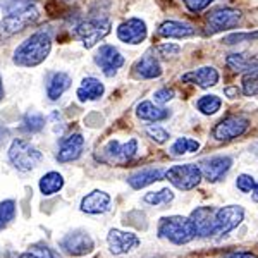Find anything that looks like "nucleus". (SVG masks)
Returning <instances> with one entry per match:
<instances>
[{
	"instance_id": "nucleus-1",
	"label": "nucleus",
	"mask_w": 258,
	"mask_h": 258,
	"mask_svg": "<svg viewBox=\"0 0 258 258\" xmlns=\"http://www.w3.org/2000/svg\"><path fill=\"white\" fill-rule=\"evenodd\" d=\"M52 48V38L48 33L38 31L19 45L14 53V62L21 68H33L41 64L48 57Z\"/></svg>"
},
{
	"instance_id": "nucleus-2",
	"label": "nucleus",
	"mask_w": 258,
	"mask_h": 258,
	"mask_svg": "<svg viewBox=\"0 0 258 258\" xmlns=\"http://www.w3.org/2000/svg\"><path fill=\"white\" fill-rule=\"evenodd\" d=\"M159 236L162 239H167L172 244H188L195 238L193 222L189 217H182V215H170V217H162L159 222Z\"/></svg>"
},
{
	"instance_id": "nucleus-3",
	"label": "nucleus",
	"mask_w": 258,
	"mask_h": 258,
	"mask_svg": "<svg viewBox=\"0 0 258 258\" xmlns=\"http://www.w3.org/2000/svg\"><path fill=\"white\" fill-rule=\"evenodd\" d=\"M43 155L36 147H33L26 140H14L9 148V160L21 172H30L40 164Z\"/></svg>"
},
{
	"instance_id": "nucleus-4",
	"label": "nucleus",
	"mask_w": 258,
	"mask_h": 258,
	"mask_svg": "<svg viewBox=\"0 0 258 258\" xmlns=\"http://www.w3.org/2000/svg\"><path fill=\"white\" fill-rule=\"evenodd\" d=\"M165 177L170 181V184L176 186L181 191L195 189L202 182V170L195 164H182V165H172L165 170Z\"/></svg>"
},
{
	"instance_id": "nucleus-5",
	"label": "nucleus",
	"mask_w": 258,
	"mask_h": 258,
	"mask_svg": "<svg viewBox=\"0 0 258 258\" xmlns=\"http://www.w3.org/2000/svg\"><path fill=\"white\" fill-rule=\"evenodd\" d=\"M38 9L31 4H21L16 6L14 9L7 12V16L2 21V28L6 35H14L28 26V24L35 23L38 19Z\"/></svg>"
},
{
	"instance_id": "nucleus-6",
	"label": "nucleus",
	"mask_w": 258,
	"mask_h": 258,
	"mask_svg": "<svg viewBox=\"0 0 258 258\" xmlns=\"http://www.w3.org/2000/svg\"><path fill=\"white\" fill-rule=\"evenodd\" d=\"M76 33L83 40V45H85L86 48H91L110 33V21L107 18L86 19L78 24Z\"/></svg>"
},
{
	"instance_id": "nucleus-7",
	"label": "nucleus",
	"mask_w": 258,
	"mask_h": 258,
	"mask_svg": "<svg viewBox=\"0 0 258 258\" xmlns=\"http://www.w3.org/2000/svg\"><path fill=\"white\" fill-rule=\"evenodd\" d=\"M244 220V210L239 205H227L215 210L214 236H226Z\"/></svg>"
},
{
	"instance_id": "nucleus-8",
	"label": "nucleus",
	"mask_w": 258,
	"mask_h": 258,
	"mask_svg": "<svg viewBox=\"0 0 258 258\" xmlns=\"http://www.w3.org/2000/svg\"><path fill=\"white\" fill-rule=\"evenodd\" d=\"M241 19H243L241 11L231 9V7H220V9L209 12V16H207V24H209L207 33L214 35V33L232 30L241 23Z\"/></svg>"
},
{
	"instance_id": "nucleus-9",
	"label": "nucleus",
	"mask_w": 258,
	"mask_h": 258,
	"mask_svg": "<svg viewBox=\"0 0 258 258\" xmlns=\"http://www.w3.org/2000/svg\"><path fill=\"white\" fill-rule=\"evenodd\" d=\"M60 249L71 256H85L95 249L93 238L85 231H74L66 234L59 243Z\"/></svg>"
},
{
	"instance_id": "nucleus-10",
	"label": "nucleus",
	"mask_w": 258,
	"mask_h": 258,
	"mask_svg": "<svg viewBox=\"0 0 258 258\" xmlns=\"http://www.w3.org/2000/svg\"><path fill=\"white\" fill-rule=\"evenodd\" d=\"M138 152V141L135 138L127 143H119L117 140H110L103 148V160L114 165H126Z\"/></svg>"
},
{
	"instance_id": "nucleus-11",
	"label": "nucleus",
	"mask_w": 258,
	"mask_h": 258,
	"mask_svg": "<svg viewBox=\"0 0 258 258\" xmlns=\"http://www.w3.org/2000/svg\"><path fill=\"white\" fill-rule=\"evenodd\" d=\"M248 126L249 120L246 117H243V115H231V117H226L215 124L212 135H214V138L217 141H231L243 136L248 131Z\"/></svg>"
},
{
	"instance_id": "nucleus-12",
	"label": "nucleus",
	"mask_w": 258,
	"mask_h": 258,
	"mask_svg": "<svg viewBox=\"0 0 258 258\" xmlns=\"http://www.w3.org/2000/svg\"><path fill=\"white\" fill-rule=\"evenodd\" d=\"M107 243H109L110 253H114V255H126V253L140 246V238L135 232L110 229L109 234H107Z\"/></svg>"
},
{
	"instance_id": "nucleus-13",
	"label": "nucleus",
	"mask_w": 258,
	"mask_h": 258,
	"mask_svg": "<svg viewBox=\"0 0 258 258\" xmlns=\"http://www.w3.org/2000/svg\"><path fill=\"white\" fill-rule=\"evenodd\" d=\"M95 62L100 69L103 71L105 76L112 78L117 71L124 66V57L120 55V52L112 45H102L98 48V52L95 53Z\"/></svg>"
},
{
	"instance_id": "nucleus-14",
	"label": "nucleus",
	"mask_w": 258,
	"mask_h": 258,
	"mask_svg": "<svg viewBox=\"0 0 258 258\" xmlns=\"http://www.w3.org/2000/svg\"><path fill=\"white\" fill-rule=\"evenodd\" d=\"M232 167V159L226 155H219V157H212L202 162V176L210 182H219L226 177V174Z\"/></svg>"
},
{
	"instance_id": "nucleus-15",
	"label": "nucleus",
	"mask_w": 258,
	"mask_h": 258,
	"mask_svg": "<svg viewBox=\"0 0 258 258\" xmlns=\"http://www.w3.org/2000/svg\"><path fill=\"white\" fill-rule=\"evenodd\" d=\"M215 210L214 207H198L197 210L191 212L189 220L193 222L195 232L200 238H210L214 236L215 226Z\"/></svg>"
},
{
	"instance_id": "nucleus-16",
	"label": "nucleus",
	"mask_w": 258,
	"mask_h": 258,
	"mask_svg": "<svg viewBox=\"0 0 258 258\" xmlns=\"http://www.w3.org/2000/svg\"><path fill=\"white\" fill-rule=\"evenodd\" d=\"M147 33H148L147 31V24H145L143 21L138 19V18L127 19L126 23H122L117 28L119 40L124 41V43H131V45L141 43V41L147 38Z\"/></svg>"
},
{
	"instance_id": "nucleus-17",
	"label": "nucleus",
	"mask_w": 258,
	"mask_h": 258,
	"mask_svg": "<svg viewBox=\"0 0 258 258\" xmlns=\"http://www.w3.org/2000/svg\"><path fill=\"white\" fill-rule=\"evenodd\" d=\"M83 148H85V138L80 133H73L68 138L62 140L60 148L57 152V160L60 164H66V162H73L76 159H80Z\"/></svg>"
},
{
	"instance_id": "nucleus-18",
	"label": "nucleus",
	"mask_w": 258,
	"mask_h": 258,
	"mask_svg": "<svg viewBox=\"0 0 258 258\" xmlns=\"http://www.w3.org/2000/svg\"><path fill=\"white\" fill-rule=\"evenodd\" d=\"M81 212L90 215H100L110 210V195L105 191L95 189L81 200Z\"/></svg>"
},
{
	"instance_id": "nucleus-19",
	"label": "nucleus",
	"mask_w": 258,
	"mask_h": 258,
	"mask_svg": "<svg viewBox=\"0 0 258 258\" xmlns=\"http://www.w3.org/2000/svg\"><path fill=\"white\" fill-rule=\"evenodd\" d=\"M165 177V170L160 167H150V169H141L138 172L131 174L127 177V182L131 188L135 189H141L145 186H150L157 181H162Z\"/></svg>"
},
{
	"instance_id": "nucleus-20",
	"label": "nucleus",
	"mask_w": 258,
	"mask_h": 258,
	"mask_svg": "<svg viewBox=\"0 0 258 258\" xmlns=\"http://www.w3.org/2000/svg\"><path fill=\"white\" fill-rule=\"evenodd\" d=\"M182 81L186 83H195L200 88H210V86L217 85L219 83V73L212 66H205V68H200L193 73H188L182 76Z\"/></svg>"
},
{
	"instance_id": "nucleus-21",
	"label": "nucleus",
	"mask_w": 258,
	"mask_h": 258,
	"mask_svg": "<svg viewBox=\"0 0 258 258\" xmlns=\"http://www.w3.org/2000/svg\"><path fill=\"white\" fill-rule=\"evenodd\" d=\"M159 35L164 38H188L195 35V28L188 23H179V21H165L160 24Z\"/></svg>"
},
{
	"instance_id": "nucleus-22",
	"label": "nucleus",
	"mask_w": 258,
	"mask_h": 258,
	"mask_svg": "<svg viewBox=\"0 0 258 258\" xmlns=\"http://www.w3.org/2000/svg\"><path fill=\"white\" fill-rule=\"evenodd\" d=\"M135 73H136V76L143 78V80H153V78H159L162 74V68L159 64V60L155 59V55L145 53L138 60V64L135 66Z\"/></svg>"
},
{
	"instance_id": "nucleus-23",
	"label": "nucleus",
	"mask_w": 258,
	"mask_h": 258,
	"mask_svg": "<svg viewBox=\"0 0 258 258\" xmlns=\"http://www.w3.org/2000/svg\"><path fill=\"white\" fill-rule=\"evenodd\" d=\"M71 86V76L68 73H53L47 85V95L50 100H59Z\"/></svg>"
},
{
	"instance_id": "nucleus-24",
	"label": "nucleus",
	"mask_w": 258,
	"mask_h": 258,
	"mask_svg": "<svg viewBox=\"0 0 258 258\" xmlns=\"http://www.w3.org/2000/svg\"><path fill=\"white\" fill-rule=\"evenodd\" d=\"M103 91H105V88H103V85L97 78H85L81 81L76 95L81 102H86V100H98L103 95Z\"/></svg>"
},
{
	"instance_id": "nucleus-25",
	"label": "nucleus",
	"mask_w": 258,
	"mask_h": 258,
	"mask_svg": "<svg viewBox=\"0 0 258 258\" xmlns=\"http://www.w3.org/2000/svg\"><path fill=\"white\" fill-rule=\"evenodd\" d=\"M136 115L141 120H148V122H159V120H165L169 117V110L157 107L152 102H141L136 107Z\"/></svg>"
},
{
	"instance_id": "nucleus-26",
	"label": "nucleus",
	"mask_w": 258,
	"mask_h": 258,
	"mask_svg": "<svg viewBox=\"0 0 258 258\" xmlns=\"http://www.w3.org/2000/svg\"><path fill=\"white\" fill-rule=\"evenodd\" d=\"M227 66L236 73L258 71V57H248L246 53H231L226 59Z\"/></svg>"
},
{
	"instance_id": "nucleus-27",
	"label": "nucleus",
	"mask_w": 258,
	"mask_h": 258,
	"mask_svg": "<svg viewBox=\"0 0 258 258\" xmlns=\"http://www.w3.org/2000/svg\"><path fill=\"white\" fill-rule=\"evenodd\" d=\"M64 188V177L59 172H47L40 179V191L43 197H52Z\"/></svg>"
},
{
	"instance_id": "nucleus-28",
	"label": "nucleus",
	"mask_w": 258,
	"mask_h": 258,
	"mask_svg": "<svg viewBox=\"0 0 258 258\" xmlns=\"http://www.w3.org/2000/svg\"><path fill=\"white\" fill-rule=\"evenodd\" d=\"M145 203H148V205H169L170 202L174 200V193L170 191L169 188H164L160 191H150V193H147L143 197Z\"/></svg>"
},
{
	"instance_id": "nucleus-29",
	"label": "nucleus",
	"mask_w": 258,
	"mask_h": 258,
	"mask_svg": "<svg viewBox=\"0 0 258 258\" xmlns=\"http://www.w3.org/2000/svg\"><path fill=\"white\" fill-rule=\"evenodd\" d=\"M220 105H222V102H220V98L217 95H203V97L197 102L198 110L205 115L215 114L217 110H220Z\"/></svg>"
},
{
	"instance_id": "nucleus-30",
	"label": "nucleus",
	"mask_w": 258,
	"mask_h": 258,
	"mask_svg": "<svg viewBox=\"0 0 258 258\" xmlns=\"http://www.w3.org/2000/svg\"><path fill=\"white\" fill-rule=\"evenodd\" d=\"M45 127V117L40 112H28L23 119V129L28 133H40Z\"/></svg>"
},
{
	"instance_id": "nucleus-31",
	"label": "nucleus",
	"mask_w": 258,
	"mask_h": 258,
	"mask_svg": "<svg viewBox=\"0 0 258 258\" xmlns=\"http://www.w3.org/2000/svg\"><path fill=\"white\" fill-rule=\"evenodd\" d=\"M200 148V143L193 138H179L174 141L170 147V153L172 155H184V153H193Z\"/></svg>"
},
{
	"instance_id": "nucleus-32",
	"label": "nucleus",
	"mask_w": 258,
	"mask_h": 258,
	"mask_svg": "<svg viewBox=\"0 0 258 258\" xmlns=\"http://www.w3.org/2000/svg\"><path fill=\"white\" fill-rule=\"evenodd\" d=\"M18 258H60V255L55 249L45 246V244H35V246L30 248V251L23 253Z\"/></svg>"
},
{
	"instance_id": "nucleus-33",
	"label": "nucleus",
	"mask_w": 258,
	"mask_h": 258,
	"mask_svg": "<svg viewBox=\"0 0 258 258\" xmlns=\"http://www.w3.org/2000/svg\"><path fill=\"white\" fill-rule=\"evenodd\" d=\"M16 217V203L14 200H6L0 203V231L11 224V220Z\"/></svg>"
},
{
	"instance_id": "nucleus-34",
	"label": "nucleus",
	"mask_w": 258,
	"mask_h": 258,
	"mask_svg": "<svg viewBox=\"0 0 258 258\" xmlns=\"http://www.w3.org/2000/svg\"><path fill=\"white\" fill-rule=\"evenodd\" d=\"M243 93L246 97L258 95V71H249L243 78Z\"/></svg>"
},
{
	"instance_id": "nucleus-35",
	"label": "nucleus",
	"mask_w": 258,
	"mask_h": 258,
	"mask_svg": "<svg viewBox=\"0 0 258 258\" xmlns=\"http://www.w3.org/2000/svg\"><path fill=\"white\" fill-rule=\"evenodd\" d=\"M258 40V31H248V33H232V35L226 36L222 41L226 45H234V43H243V41H253Z\"/></svg>"
},
{
	"instance_id": "nucleus-36",
	"label": "nucleus",
	"mask_w": 258,
	"mask_h": 258,
	"mask_svg": "<svg viewBox=\"0 0 258 258\" xmlns=\"http://www.w3.org/2000/svg\"><path fill=\"white\" fill-rule=\"evenodd\" d=\"M145 131H147V135L153 141H155V143H160V145L165 143V141L170 138L169 133L165 131V129L162 127V126H159V124H152V126H148L147 129H145Z\"/></svg>"
},
{
	"instance_id": "nucleus-37",
	"label": "nucleus",
	"mask_w": 258,
	"mask_h": 258,
	"mask_svg": "<svg viewBox=\"0 0 258 258\" xmlns=\"http://www.w3.org/2000/svg\"><path fill=\"white\" fill-rule=\"evenodd\" d=\"M255 184H256L255 179L251 176H248V174H241V176H238V179H236V186H238V189L243 191V193H251Z\"/></svg>"
},
{
	"instance_id": "nucleus-38",
	"label": "nucleus",
	"mask_w": 258,
	"mask_h": 258,
	"mask_svg": "<svg viewBox=\"0 0 258 258\" xmlns=\"http://www.w3.org/2000/svg\"><path fill=\"white\" fill-rule=\"evenodd\" d=\"M157 52H159L162 57L169 59V57L177 55V53L181 52V48H179L177 45H174V43H164V45H159V47H157Z\"/></svg>"
},
{
	"instance_id": "nucleus-39",
	"label": "nucleus",
	"mask_w": 258,
	"mask_h": 258,
	"mask_svg": "<svg viewBox=\"0 0 258 258\" xmlns=\"http://www.w3.org/2000/svg\"><path fill=\"white\" fill-rule=\"evenodd\" d=\"M214 0H184L186 7L191 11V12H202L203 9L210 6Z\"/></svg>"
},
{
	"instance_id": "nucleus-40",
	"label": "nucleus",
	"mask_w": 258,
	"mask_h": 258,
	"mask_svg": "<svg viewBox=\"0 0 258 258\" xmlns=\"http://www.w3.org/2000/svg\"><path fill=\"white\" fill-rule=\"evenodd\" d=\"M153 98H155V102L160 103V105H162V103H167V102H170V100L174 98V90H170V88H160V90L155 91Z\"/></svg>"
},
{
	"instance_id": "nucleus-41",
	"label": "nucleus",
	"mask_w": 258,
	"mask_h": 258,
	"mask_svg": "<svg viewBox=\"0 0 258 258\" xmlns=\"http://www.w3.org/2000/svg\"><path fill=\"white\" fill-rule=\"evenodd\" d=\"M227 258H256L251 253H244V251H238V253H229Z\"/></svg>"
},
{
	"instance_id": "nucleus-42",
	"label": "nucleus",
	"mask_w": 258,
	"mask_h": 258,
	"mask_svg": "<svg viewBox=\"0 0 258 258\" xmlns=\"http://www.w3.org/2000/svg\"><path fill=\"white\" fill-rule=\"evenodd\" d=\"M224 93H226L229 98L239 97V90H238V88H226V91H224Z\"/></svg>"
},
{
	"instance_id": "nucleus-43",
	"label": "nucleus",
	"mask_w": 258,
	"mask_h": 258,
	"mask_svg": "<svg viewBox=\"0 0 258 258\" xmlns=\"http://www.w3.org/2000/svg\"><path fill=\"white\" fill-rule=\"evenodd\" d=\"M251 198H253V202H258V182H256L255 188H253V191H251Z\"/></svg>"
},
{
	"instance_id": "nucleus-44",
	"label": "nucleus",
	"mask_w": 258,
	"mask_h": 258,
	"mask_svg": "<svg viewBox=\"0 0 258 258\" xmlns=\"http://www.w3.org/2000/svg\"><path fill=\"white\" fill-rule=\"evenodd\" d=\"M4 98V83H2V78H0V100Z\"/></svg>"
},
{
	"instance_id": "nucleus-45",
	"label": "nucleus",
	"mask_w": 258,
	"mask_h": 258,
	"mask_svg": "<svg viewBox=\"0 0 258 258\" xmlns=\"http://www.w3.org/2000/svg\"><path fill=\"white\" fill-rule=\"evenodd\" d=\"M2 140H4V138H2V133H0V141H2Z\"/></svg>"
}]
</instances>
